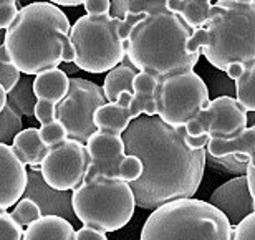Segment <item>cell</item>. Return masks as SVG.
<instances>
[{
  "mask_svg": "<svg viewBox=\"0 0 255 240\" xmlns=\"http://www.w3.org/2000/svg\"><path fill=\"white\" fill-rule=\"evenodd\" d=\"M0 2H17V0H0Z\"/></svg>",
  "mask_w": 255,
  "mask_h": 240,
  "instance_id": "cell-46",
  "label": "cell"
},
{
  "mask_svg": "<svg viewBox=\"0 0 255 240\" xmlns=\"http://www.w3.org/2000/svg\"><path fill=\"white\" fill-rule=\"evenodd\" d=\"M206 152L211 156L242 154L255 162V126H247L241 134L232 139H209Z\"/></svg>",
  "mask_w": 255,
  "mask_h": 240,
  "instance_id": "cell-20",
  "label": "cell"
},
{
  "mask_svg": "<svg viewBox=\"0 0 255 240\" xmlns=\"http://www.w3.org/2000/svg\"><path fill=\"white\" fill-rule=\"evenodd\" d=\"M156 86L157 78L144 71H137L132 80V95H154Z\"/></svg>",
  "mask_w": 255,
  "mask_h": 240,
  "instance_id": "cell-33",
  "label": "cell"
},
{
  "mask_svg": "<svg viewBox=\"0 0 255 240\" xmlns=\"http://www.w3.org/2000/svg\"><path fill=\"white\" fill-rule=\"evenodd\" d=\"M184 129H186V134L187 136H199V134H204L206 132V129H204V126L201 124V121L199 120H191L187 121L184 124Z\"/></svg>",
  "mask_w": 255,
  "mask_h": 240,
  "instance_id": "cell-40",
  "label": "cell"
},
{
  "mask_svg": "<svg viewBox=\"0 0 255 240\" xmlns=\"http://www.w3.org/2000/svg\"><path fill=\"white\" fill-rule=\"evenodd\" d=\"M136 73H137L136 68L129 63V60H128L125 55L123 61L108 71V75H106V78H105V83L101 86L106 101L113 103V101L118 100V96L121 93L132 95V80H134Z\"/></svg>",
  "mask_w": 255,
  "mask_h": 240,
  "instance_id": "cell-21",
  "label": "cell"
},
{
  "mask_svg": "<svg viewBox=\"0 0 255 240\" xmlns=\"http://www.w3.org/2000/svg\"><path fill=\"white\" fill-rule=\"evenodd\" d=\"M38 132H40L42 141L48 147H52V146L58 144V142H62V141L66 139L65 127L60 124L57 120L52 121V122H47V124H42V127L38 129Z\"/></svg>",
  "mask_w": 255,
  "mask_h": 240,
  "instance_id": "cell-32",
  "label": "cell"
},
{
  "mask_svg": "<svg viewBox=\"0 0 255 240\" xmlns=\"http://www.w3.org/2000/svg\"><path fill=\"white\" fill-rule=\"evenodd\" d=\"M55 108L57 105L47 100H37L33 108V116L40 121V124H47V122L55 121Z\"/></svg>",
  "mask_w": 255,
  "mask_h": 240,
  "instance_id": "cell-35",
  "label": "cell"
},
{
  "mask_svg": "<svg viewBox=\"0 0 255 240\" xmlns=\"http://www.w3.org/2000/svg\"><path fill=\"white\" fill-rule=\"evenodd\" d=\"M204 28L207 43L201 53L217 70L255 61V3L216 0Z\"/></svg>",
  "mask_w": 255,
  "mask_h": 240,
  "instance_id": "cell-4",
  "label": "cell"
},
{
  "mask_svg": "<svg viewBox=\"0 0 255 240\" xmlns=\"http://www.w3.org/2000/svg\"><path fill=\"white\" fill-rule=\"evenodd\" d=\"M70 78L63 70L52 68L35 75L32 81V91L37 100H47L52 103H60L68 93Z\"/></svg>",
  "mask_w": 255,
  "mask_h": 240,
  "instance_id": "cell-19",
  "label": "cell"
},
{
  "mask_svg": "<svg viewBox=\"0 0 255 240\" xmlns=\"http://www.w3.org/2000/svg\"><path fill=\"white\" fill-rule=\"evenodd\" d=\"M90 167V156L85 144L66 137L48 147L38 171L43 181L55 191H73L83 182Z\"/></svg>",
  "mask_w": 255,
  "mask_h": 240,
  "instance_id": "cell-10",
  "label": "cell"
},
{
  "mask_svg": "<svg viewBox=\"0 0 255 240\" xmlns=\"http://www.w3.org/2000/svg\"><path fill=\"white\" fill-rule=\"evenodd\" d=\"M23 227L13 221L7 211H0V240H22Z\"/></svg>",
  "mask_w": 255,
  "mask_h": 240,
  "instance_id": "cell-31",
  "label": "cell"
},
{
  "mask_svg": "<svg viewBox=\"0 0 255 240\" xmlns=\"http://www.w3.org/2000/svg\"><path fill=\"white\" fill-rule=\"evenodd\" d=\"M167 0H111V17L123 20L128 13H152L166 8Z\"/></svg>",
  "mask_w": 255,
  "mask_h": 240,
  "instance_id": "cell-24",
  "label": "cell"
},
{
  "mask_svg": "<svg viewBox=\"0 0 255 240\" xmlns=\"http://www.w3.org/2000/svg\"><path fill=\"white\" fill-rule=\"evenodd\" d=\"M37 103L33 91L32 81L30 80H18V83L13 86V90L7 93V106H10L18 116H33V108Z\"/></svg>",
  "mask_w": 255,
  "mask_h": 240,
  "instance_id": "cell-23",
  "label": "cell"
},
{
  "mask_svg": "<svg viewBox=\"0 0 255 240\" xmlns=\"http://www.w3.org/2000/svg\"><path fill=\"white\" fill-rule=\"evenodd\" d=\"M105 103L108 101L100 85L85 78H70L68 93L55 108V120L65 127L66 137L85 144L96 131L95 110Z\"/></svg>",
  "mask_w": 255,
  "mask_h": 240,
  "instance_id": "cell-9",
  "label": "cell"
},
{
  "mask_svg": "<svg viewBox=\"0 0 255 240\" xmlns=\"http://www.w3.org/2000/svg\"><path fill=\"white\" fill-rule=\"evenodd\" d=\"M131 98V93H121L113 103H105L100 108H96L93 113V124L96 129L121 136V132L126 129L132 120L129 110Z\"/></svg>",
  "mask_w": 255,
  "mask_h": 240,
  "instance_id": "cell-16",
  "label": "cell"
},
{
  "mask_svg": "<svg viewBox=\"0 0 255 240\" xmlns=\"http://www.w3.org/2000/svg\"><path fill=\"white\" fill-rule=\"evenodd\" d=\"M209 204L226 216L231 227L255 212V197L249 191L246 176H237L217 187L209 197Z\"/></svg>",
  "mask_w": 255,
  "mask_h": 240,
  "instance_id": "cell-13",
  "label": "cell"
},
{
  "mask_svg": "<svg viewBox=\"0 0 255 240\" xmlns=\"http://www.w3.org/2000/svg\"><path fill=\"white\" fill-rule=\"evenodd\" d=\"M70 20L50 2H33L18 8L17 17L5 30L3 48L10 61L23 75H38L73 63L70 43Z\"/></svg>",
  "mask_w": 255,
  "mask_h": 240,
  "instance_id": "cell-2",
  "label": "cell"
},
{
  "mask_svg": "<svg viewBox=\"0 0 255 240\" xmlns=\"http://www.w3.org/2000/svg\"><path fill=\"white\" fill-rule=\"evenodd\" d=\"M211 7V0H167L166 3V8L179 15L191 28H201L206 25Z\"/></svg>",
  "mask_w": 255,
  "mask_h": 240,
  "instance_id": "cell-22",
  "label": "cell"
},
{
  "mask_svg": "<svg viewBox=\"0 0 255 240\" xmlns=\"http://www.w3.org/2000/svg\"><path fill=\"white\" fill-rule=\"evenodd\" d=\"M22 240H75V227L58 216H42L22 234Z\"/></svg>",
  "mask_w": 255,
  "mask_h": 240,
  "instance_id": "cell-17",
  "label": "cell"
},
{
  "mask_svg": "<svg viewBox=\"0 0 255 240\" xmlns=\"http://www.w3.org/2000/svg\"><path fill=\"white\" fill-rule=\"evenodd\" d=\"M20 129H22V118L10 106H5L0 113V142L10 144Z\"/></svg>",
  "mask_w": 255,
  "mask_h": 240,
  "instance_id": "cell-27",
  "label": "cell"
},
{
  "mask_svg": "<svg viewBox=\"0 0 255 240\" xmlns=\"http://www.w3.org/2000/svg\"><path fill=\"white\" fill-rule=\"evenodd\" d=\"M71 207L81 226L101 232H116L131 221L136 204L129 184L120 177H85L71 191Z\"/></svg>",
  "mask_w": 255,
  "mask_h": 240,
  "instance_id": "cell-6",
  "label": "cell"
},
{
  "mask_svg": "<svg viewBox=\"0 0 255 240\" xmlns=\"http://www.w3.org/2000/svg\"><path fill=\"white\" fill-rule=\"evenodd\" d=\"M27 186V166L18 159L12 146L0 142V211L15 206Z\"/></svg>",
  "mask_w": 255,
  "mask_h": 240,
  "instance_id": "cell-15",
  "label": "cell"
},
{
  "mask_svg": "<svg viewBox=\"0 0 255 240\" xmlns=\"http://www.w3.org/2000/svg\"><path fill=\"white\" fill-rule=\"evenodd\" d=\"M5 106H7V93H5V90L0 85V113L3 111Z\"/></svg>",
  "mask_w": 255,
  "mask_h": 240,
  "instance_id": "cell-44",
  "label": "cell"
},
{
  "mask_svg": "<svg viewBox=\"0 0 255 240\" xmlns=\"http://www.w3.org/2000/svg\"><path fill=\"white\" fill-rule=\"evenodd\" d=\"M18 13L17 2H0V30H7Z\"/></svg>",
  "mask_w": 255,
  "mask_h": 240,
  "instance_id": "cell-36",
  "label": "cell"
},
{
  "mask_svg": "<svg viewBox=\"0 0 255 240\" xmlns=\"http://www.w3.org/2000/svg\"><path fill=\"white\" fill-rule=\"evenodd\" d=\"M234 2H237V3H254L255 0H234Z\"/></svg>",
  "mask_w": 255,
  "mask_h": 240,
  "instance_id": "cell-45",
  "label": "cell"
},
{
  "mask_svg": "<svg viewBox=\"0 0 255 240\" xmlns=\"http://www.w3.org/2000/svg\"><path fill=\"white\" fill-rule=\"evenodd\" d=\"M194 28L167 8L147 13L131 28L125 53L136 70L161 80L164 76L192 71L201 52L187 50Z\"/></svg>",
  "mask_w": 255,
  "mask_h": 240,
  "instance_id": "cell-3",
  "label": "cell"
},
{
  "mask_svg": "<svg viewBox=\"0 0 255 240\" xmlns=\"http://www.w3.org/2000/svg\"><path fill=\"white\" fill-rule=\"evenodd\" d=\"M244 70H246V65H242V63H231L226 68V73H227L229 78L236 81L237 78H241V76H242Z\"/></svg>",
  "mask_w": 255,
  "mask_h": 240,
  "instance_id": "cell-42",
  "label": "cell"
},
{
  "mask_svg": "<svg viewBox=\"0 0 255 240\" xmlns=\"http://www.w3.org/2000/svg\"><path fill=\"white\" fill-rule=\"evenodd\" d=\"M209 139H211V137H209L207 132L199 134V136H187V134L184 136V142L191 149H206Z\"/></svg>",
  "mask_w": 255,
  "mask_h": 240,
  "instance_id": "cell-39",
  "label": "cell"
},
{
  "mask_svg": "<svg viewBox=\"0 0 255 240\" xmlns=\"http://www.w3.org/2000/svg\"><path fill=\"white\" fill-rule=\"evenodd\" d=\"M156 116L167 126H184L209 105V90L197 73L169 75L157 80L154 90Z\"/></svg>",
  "mask_w": 255,
  "mask_h": 240,
  "instance_id": "cell-8",
  "label": "cell"
},
{
  "mask_svg": "<svg viewBox=\"0 0 255 240\" xmlns=\"http://www.w3.org/2000/svg\"><path fill=\"white\" fill-rule=\"evenodd\" d=\"M90 156V167L85 177L110 176L118 177V167L125 157V142L118 134H110L96 129L85 142Z\"/></svg>",
  "mask_w": 255,
  "mask_h": 240,
  "instance_id": "cell-14",
  "label": "cell"
},
{
  "mask_svg": "<svg viewBox=\"0 0 255 240\" xmlns=\"http://www.w3.org/2000/svg\"><path fill=\"white\" fill-rule=\"evenodd\" d=\"M10 216H12V219L18 224V226L27 227L33 221H37L38 217H42V212H40L38 206L33 201L22 197L17 204H15V207H13V211L10 212Z\"/></svg>",
  "mask_w": 255,
  "mask_h": 240,
  "instance_id": "cell-28",
  "label": "cell"
},
{
  "mask_svg": "<svg viewBox=\"0 0 255 240\" xmlns=\"http://www.w3.org/2000/svg\"><path fill=\"white\" fill-rule=\"evenodd\" d=\"M83 7L86 15H105L110 13L111 0H85Z\"/></svg>",
  "mask_w": 255,
  "mask_h": 240,
  "instance_id": "cell-37",
  "label": "cell"
},
{
  "mask_svg": "<svg viewBox=\"0 0 255 240\" xmlns=\"http://www.w3.org/2000/svg\"><path fill=\"white\" fill-rule=\"evenodd\" d=\"M231 240H255V212L249 216L232 227V239Z\"/></svg>",
  "mask_w": 255,
  "mask_h": 240,
  "instance_id": "cell-34",
  "label": "cell"
},
{
  "mask_svg": "<svg viewBox=\"0 0 255 240\" xmlns=\"http://www.w3.org/2000/svg\"><path fill=\"white\" fill-rule=\"evenodd\" d=\"M252 161H249V157L242 154H227V156H211L206 152V166L212 167L216 171L226 172V174H237L244 176L247 171V164Z\"/></svg>",
  "mask_w": 255,
  "mask_h": 240,
  "instance_id": "cell-26",
  "label": "cell"
},
{
  "mask_svg": "<svg viewBox=\"0 0 255 240\" xmlns=\"http://www.w3.org/2000/svg\"><path fill=\"white\" fill-rule=\"evenodd\" d=\"M142 172V162L132 154H125V157L120 162L118 167V177L121 181H125L128 184L134 182L136 179H139Z\"/></svg>",
  "mask_w": 255,
  "mask_h": 240,
  "instance_id": "cell-30",
  "label": "cell"
},
{
  "mask_svg": "<svg viewBox=\"0 0 255 240\" xmlns=\"http://www.w3.org/2000/svg\"><path fill=\"white\" fill-rule=\"evenodd\" d=\"M226 216L206 201L187 197L156 207L146 219L141 240H231Z\"/></svg>",
  "mask_w": 255,
  "mask_h": 240,
  "instance_id": "cell-5",
  "label": "cell"
},
{
  "mask_svg": "<svg viewBox=\"0 0 255 240\" xmlns=\"http://www.w3.org/2000/svg\"><path fill=\"white\" fill-rule=\"evenodd\" d=\"M20 75L22 73L10 61L3 45H0V85L5 90V93H10L13 90V86L18 83Z\"/></svg>",
  "mask_w": 255,
  "mask_h": 240,
  "instance_id": "cell-29",
  "label": "cell"
},
{
  "mask_svg": "<svg viewBox=\"0 0 255 240\" xmlns=\"http://www.w3.org/2000/svg\"><path fill=\"white\" fill-rule=\"evenodd\" d=\"M123 20L111 15H83L70 28L73 47V63L88 73H105L125 58V42L121 37Z\"/></svg>",
  "mask_w": 255,
  "mask_h": 240,
  "instance_id": "cell-7",
  "label": "cell"
},
{
  "mask_svg": "<svg viewBox=\"0 0 255 240\" xmlns=\"http://www.w3.org/2000/svg\"><path fill=\"white\" fill-rule=\"evenodd\" d=\"M75 240H108V237L101 231L81 226V229L75 231Z\"/></svg>",
  "mask_w": 255,
  "mask_h": 240,
  "instance_id": "cell-38",
  "label": "cell"
},
{
  "mask_svg": "<svg viewBox=\"0 0 255 240\" xmlns=\"http://www.w3.org/2000/svg\"><path fill=\"white\" fill-rule=\"evenodd\" d=\"M211 2H212V3H214V2H216V0H211Z\"/></svg>",
  "mask_w": 255,
  "mask_h": 240,
  "instance_id": "cell-47",
  "label": "cell"
},
{
  "mask_svg": "<svg viewBox=\"0 0 255 240\" xmlns=\"http://www.w3.org/2000/svg\"><path fill=\"white\" fill-rule=\"evenodd\" d=\"M50 3L57 5V7H78V5H83L85 0H48Z\"/></svg>",
  "mask_w": 255,
  "mask_h": 240,
  "instance_id": "cell-43",
  "label": "cell"
},
{
  "mask_svg": "<svg viewBox=\"0 0 255 240\" xmlns=\"http://www.w3.org/2000/svg\"><path fill=\"white\" fill-rule=\"evenodd\" d=\"M184 126L171 127L157 116H137L121 132L125 154L142 162L139 179L129 184L134 204L146 211L176 199L194 197L206 169V149L184 142Z\"/></svg>",
  "mask_w": 255,
  "mask_h": 240,
  "instance_id": "cell-1",
  "label": "cell"
},
{
  "mask_svg": "<svg viewBox=\"0 0 255 240\" xmlns=\"http://www.w3.org/2000/svg\"><path fill=\"white\" fill-rule=\"evenodd\" d=\"M237 103L242 106L247 113L255 111V61L246 65V70L241 78L236 80Z\"/></svg>",
  "mask_w": 255,
  "mask_h": 240,
  "instance_id": "cell-25",
  "label": "cell"
},
{
  "mask_svg": "<svg viewBox=\"0 0 255 240\" xmlns=\"http://www.w3.org/2000/svg\"><path fill=\"white\" fill-rule=\"evenodd\" d=\"M201 121L211 139H232L247 127V111L232 96L211 100L206 110L199 111Z\"/></svg>",
  "mask_w": 255,
  "mask_h": 240,
  "instance_id": "cell-11",
  "label": "cell"
},
{
  "mask_svg": "<svg viewBox=\"0 0 255 240\" xmlns=\"http://www.w3.org/2000/svg\"><path fill=\"white\" fill-rule=\"evenodd\" d=\"M22 197L37 204L42 216H58L68 221L73 227L80 226V221L71 207V191L52 189L43 181L38 167H30V171H27V186Z\"/></svg>",
  "mask_w": 255,
  "mask_h": 240,
  "instance_id": "cell-12",
  "label": "cell"
},
{
  "mask_svg": "<svg viewBox=\"0 0 255 240\" xmlns=\"http://www.w3.org/2000/svg\"><path fill=\"white\" fill-rule=\"evenodd\" d=\"M10 146H12L15 154L18 156V159L23 162V166L30 167H40L45 154L48 151V146L40 137L38 127L20 129L13 136Z\"/></svg>",
  "mask_w": 255,
  "mask_h": 240,
  "instance_id": "cell-18",
  "label": "cell"
},
{
  "mask_svg": "<svg viewBox=\"0 0 255 240\" xmlns=\"http://www.w3.org/2000/svg\"><path fill=\"white\" fill-rule=\"evenodd\" d=\"M246 181H247V187L251 194L255 197V162H249L247 164V171H246Z\"/></svg>",
  "mask_w": 255,
  "mask_h": 240,
  "instance_id": "cell-41",
  "label": "cell"
}]
</instances>
